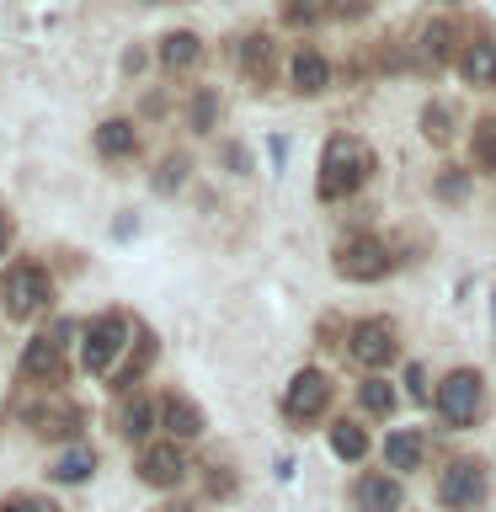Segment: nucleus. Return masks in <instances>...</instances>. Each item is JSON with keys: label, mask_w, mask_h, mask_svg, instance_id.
I'll use <instances>...</instances> for the list:
<instances>
[{"label": "nucleus", "mask_w": 496, "mask_h": 512, "mask_svg": "<svg viewBox=\"0 0 496 512\" xmlns=\"http://www.w3.org/2000/svg\"><path fill=\"white\" fill-rule=\"evenodd\" d=\"M198 59H203L198 32H166V38H160V64H166V70H192Z\"/></svg>", "instance_id": "18"}, {"label": "nucleus", "mask_w": 496, "mask_h": 512, "mask_svg": "<svg viewBox=\"0 0 496 512\" xmlns=\"http://www.w3.org/2000/svg\"><path fill=\"white\" fill-rule=\"evenodd\" d=\"M427 454V443H422V432H395L390 443H384V459H390V470H416Z\"/></svg>", "instance_id": "22"}, {"label": "nucleus", "mask_w": 496, "mask_h": 512, "mask_svg": "<svg viewBox=\"0 0 496 512\" xmlns=\"http://www.w3.org/2000/svg\"><path fill=\"white\" fill-rule=\"evenodd\" d=\"M32 422H38V432H43V438H75V422H80V416L75 411H64V406H54V411H32Z\"/></svg>", "instance_id": "26"}, {"label": "nucleus", "mask_w": 496, "mask_h": 512, "mask_svg": "<svg viewBox=\"0 0 496 512\" xmlns=\"http://www.w3.org/2000/svg\"><path fill=\"white\" fill-rule=\"evenodd\" d=\"M459 70H464V80H470V86H496V43H491V38L464 43Z\"/></svg>", "instance_id": "16"}, {"label": "nucleus", "mask_w": 496, "mask_h": 512, "mask_svg": "<svg viewBox=\"0 0 496 512\" xmlns=\"http://www.w3.org/2000/svg\"><path fill=\"white\" fill-rule=\"evenodd\" d=\"M144 112H155V118H160V112H166V96L150 91V96H144Z\"/></svg>", "instance_id": "35"}, {"label": "nucleus", "mask_w": 496, "mask_h": 512, "mask_svg": "<svg viewBox=\"0 0 496 512\" xmlns=\"http://www.w3.org/2000/svg\"><path fill=\"white\" fill-rule=\"evenodd\" d=\"M139 6H155V0H139Z\"/></svg>", "instance_id": "38"}, {"label": "nucleus", "mask_w": 496, "mask_h": 512, "mask_svg": "<svg viewBox=\"0 0 496 512\" xmlns=\"http://www.w3.org/2000/svg\"><path fill=\"white\" fill-rule=\"evenodd\" d=\"M406 384H411V400H422V395H427V374H422V363H411V368H406Z\"/></svg>", "instance_id": "34"}, {"label": "nucleus", "mask_w": 496, "mask_h": 512, "mask_svg": "<svg viewBox=\"0 0 496 512\" xmlns=\"http://www.w3.org/2000/svg\"><path fill=\"white\" fill-rule=\"evenodd\" d=\"M347 352L352 358H358L368 374H374V368H384V363H395V326L390 320H358V326L347 331Z\"/></svg>", "instance_id": "7"}, {"label": "nucleus", "mask_w": 496, "mask_h": 512, "mask_svg": "<svg viewBox=\"0 0 496 512\" xmlns=\"http://www.w3.org/2000/svg\"><path fill=\"white\" fill-rule=\"evenodd\" d=\"M0 299H6L11 315H43L48 299H54V278H48L43 262H16L6 267V278H0Z\"/></svg>", "instance_id": "3"}, {"label": "nucleus", "mask_w": 496, "mask_h": 512, "mask_svg": "<svg viewBox=\"0 0 496 512\" xmlns=\"http://www.w3.org/2000/svg\"><path fill=\"white\" fill-rule=\"evenodd\" d=\"M96 150H102L107 160H128L139 155V128L128 118H107L102 128H96Z\"/></svg>", "instance_id": "15"}, {"label": "nucleus", "mask_w": 496, "mask_h": 512, "mask_svg": "<svg viewBox=\"0 0 496 512\" xmlns=\"http://www.w3.org/2000/svg\"><path fill=\"white\" fill-rule=\"evenodd\" d=\"M432 192H438L443 203H448V198H464V192H470V171H459V166H443V176L432 182Z\"/></svg>", "instance_id": "31"}, {"label": "nucleus", "mask_w": 496, "mask_h": 512, "mask_svg": "<svg viewBox=\"0 0 496 512\" xmlns=\"http://www.w3.org/2000/svg\"><path fill=\"white\" fill-rule=\"evenodd\" d=\"M0 512H59V507L48 502V496H6Z\"/></svg>", "instance_id": "32"}, {"label": "nucleus", "mask_w": 496, "mask_h": 512, "mask_svg": "<svg viewBox=\"0 0 496 512\" xmlns=\"http://www.w3.org/2000/svg\"><path fill=\"white\" fill-rule=\"evenodd\" d=\"M326 16V0H283V27H315Z\"/></svg>", "instance_id": "29"}, {"label": "nucleus", "mask_w": 496, "mask_h": 512, "mask_svg": "<svg viewBox=\"0 0 496 512\" xmlns=\"http://www.w3.org/2000/svg\"><path fill=\"white\" fill-rule=\"evenodd\" d=\"M150 422H155V400H128V406H123V438H144V432H150Z\"/></svg>", "instance_id": "28"}, {"label": "nucleus", "mask_w": 496, "mask_h": 512, "mask_svg": "<svg viewBox=\"0 0 496 512\" xmlns=\"http://www.w3.org/2000/svg\"><path fill=\"white\" fill-rule=\"evenodd\" d=\"M22 379H38V384H59L64 379V347L54 336H32L22 347Z\"/></svg>", "instance_id": "11"}, {"label": "nucleus", "mask_w": 496, "mask_h": 512, "mask_svg": "<svg viewBox=\"0 0 496 512\" xmlns=\"http://www.w3.org/2000/svg\"><path fill=\"white\" fill-rule=\"evenodd\" d=\"M128 347H134V326H128L123 310H102L86 331H80V363H86L91 374H112Z\"/></svg>", "instance_id": "2"}, {"label": "nucleus", "mask_w": 496, "mask_h": 512, "mask_svg": "<svg viewBox=\"0 0 496 512\" xmlns=\"http://www.w3.org/2000/svg\"><path fill=\"white\" fill-rule=\"evenodd\" d=\"M416 59L427 64V70H438V64H448L454 59V22H427L422 27V43H416Z\"/></svg>", "instance_id": "17"}, {"label": "nucleus", "mask_w": 496, "mask_h": 512, "mask_svg": "<svg viewBox=\"0 0 496 512\" xmlns=\"http://www.w3.org/2000/svg\"><path fill=\"white\" fill-rule=\"evenodd\" d=\"M187 118H192V128H198V134H208V128L219 123V91H208V86H198V91H192V102H187Z\"/></svg>", "instance_id": "25"}, {"label": "nucleus", "mask_w": 496, "mask_h": 512, "mask_svg": "<svg viewBox=\"0 0 496 512\" xmlns=\"http://www.w3.org/2000/svg\"><path fill=\"white\" fill-rule=\"evenodd\" d=\"M358 406H363L368 416H390V411H395V390H390L384 379L368 374V379L358 384Z\"/></svg>", "instance_id": "24"}, {"label": "nucleus", "mask_w": 496, "mask_h": 512, "mask_svg": "<svg viewBox=\"0 0 496 512\" xmlns=\"http://www.w3.org/2000/svg\"><path fill=\"white\" fill-rule=\"evenodd\" d=\"M491 315H496V304H491Z\"/></svg>", "instance_id": "39"}, {"label": "nucleus", "mask_w": 496, "mask_h": 512, "mask_svg": "<svg viewBox=\"0 0 496 512\" xmlns=\"http://www.w3.org/2000/svg\"><path fill=\"white\" fill-rule=\"evenodd\" d=\"M470 160L480 171H496V112L475 123V139H470Z\"/></svg>", "instance_id": "23"}, {"label": "nucleus", "mask_w": 496, "mask_h": 512, "mask_svg": "<svg viewBox=\"0 0 496 512\" xmlns=\"http://www.w3.org/2000/svg\"><path fill=\"white\" fill-rule=\"evenodd\" d=\"M331 454L347 459V464H358V459L368 454V427H358V422H331Z\"/></svg>", "instance_id": "20"}, {"label": "nucleus", "mask_w": 496, "mask_h": 512, "mask_svg": "<svg viewBox=\"0 0 496 512\" xmlns=\"http://www.w3.org/2000/svg\"><path fill=\"white\" fill-rule=\"evenodd\" d=\"M390 267H395V251L384 246L379 235H347L342 246H336V272H342L347 283H379Z\"/></svg>", "instance_id": "4"}, {"label": "nucleus", "mask_w": 496, "mask_h": 512, "mask_svg": "<svg viewBox=\"0 0 496 512\" xmlns=\"http://www.w3.org/2000/svg\"><path fill=\"white\" fill-rule=\"evenodd\" d=\"M352 496H358V512H400V480L395 475H363Z\"/></svg>", "instance_id": "14"}, {"label": "nucleus", "mask_w": 496, "mask_h": 512, "mask_svg": "<svg viewBox=\"0 0 496 512\" xmlns=\"http://www.w3.org/2000/svg\"><path fill=\"white\" fill-rule=\"evenodd\" d=\"M150 352H155V336H150V331H134V352H128V358H123L118 368H112V384H118V390H128V384H134V379L144 374Z\"/></svg>", "instance_id": "21"}, {"label": "nucleus", "mask_w": 496, "mask_h": 512, "mask_svg": "<svg viewBox=\"0 0 496 512\" xmlns=\"http://www.w3.org/2000/svg\"><path fill=\"white\" fill-rule=\"evenodd\" d=\"M438 496H443V507H454V512H470L486 502V470H480L475 459H459V464H448L443 480H438Z\"/></svg>", "instance_id": "8"}, {"label": "nucleus", "mask_w": 496, "mask_h": 512, "mask_svg": "<svg viewBox=\"0 0 496 512\" xmlns=\"http://www.w3.org/2000/svg\"><path fill=\"white\" fill-rule=\"evenodd\" d=\"M480 406H486V384H480L475 368H454V374L438 384V416L448 427H475Z\"/></svg>", "instance_id": "5"}, {"label": "nucleus", "mask_w": 496, "mask_h": 512, "mask_svg": "<svg viewBox=\"0 0 496 512\" xmlns=\"http://www.w3.org/2000/svg\"><path fill=\"white\" fill-rule=\"evenodd\" d=\"M363 11H368V0H326V16H336V22H352Z\"/></svg>", "instance_id": "33"}, {"label": "nucleus", "mask_w": 496, "mask_h": 512, "mask_svg": "<svg viewBox=\"0 0 496 512\" xmlns=\"http://www.w3.org/2000/svg\"><path fill=\"white\" fill-rule=\"evenodd\" d=\"M91 470H96V454L86 443H75V448H64V454L54 459V470H48V475H54L59 486H80V480H91Z\"/></svg>", "instance_id": "19"}, {"label": "nucleus", "mask_w": 496, "mask_h": 512, "mask_svg": "<svg viewBox=\"0 0 496 512\" xmlns=\"http://www.w3.org/2000/svg\"><path fill=\"white\" fill-rule=\"evenodd\" d=\"M160 427H166L176 443H187V438H203L208 422H203V411L192 406L187 395H166V400H160Z\"/></svg>", "instance_id": "13"}, {"label": "nucleus", "mask_w": 496, "mask_h": 512, "mask_svg": "<svg viewBox=\"0 0 496 512\" xmlns=\"http://www.w3.org/2000/svg\"><path fill=\"white\" fill-rule=\"evenodd\" d=\"M166 512H198V507H166Z\"/></svg>", "instance_id": "37"}, {"label": "nucleus", "mask_w": 496, "mask_h": 512, "mask_svg": "<svg viewBox=\"0 0 496 512\" xmlns=\"http://www.w3.org/2000/svg\"><path fill=\"white\" fill-rule=\"evenodd\" d=\"M368 176H374V150L358 139V134H336L326 139V150H320V176H315V192L320 203H342L352 198Z\"/></svg>", "instance_id": "1"}, {"label": "nucleus", "mask_w": 496, "mask_h": 512, "mask_svg": "<svg viewBox=\"0 0 496 512\" xmlns=\"http://www.w3.org/2000/svg\"><path fill=\"white\" fill-rule=\"evenodd\" d=\"M288 80H294L299 96H320L331 86V64L320 48H294V59H288Z\"/></svg>", "instance_id": "12"}, {"label": "nucleus", "mask_w": 496, "mask_h": 512, "mask_svg": "<svg viewBox=\"0 0 496 512\" xmlns=\"http://www.w3.org/2000/svg\"><path fill=\"white\" fill-rule=\"evenodd\" d=\"M331 406V379L320 374V368H299L294 379L283 384V416L288 422H315V416H326Z\"/></svg>", "instance_id": "6"}, {"label": "nucleus", "mask_w": 496, "mask_h": 512, "mask_svg": "<svg viewBox=\"0 0 496 512\" xmlns=\"http://www.w3.org/2000/svg\"><path fill=\"white\" fill-rule=\"evenodd\" d=\"M422 134H427V144H448V139H454V112H448L443 102H427Z\"/></svg>", "instance_id": "27"}, {"label": "nucleus", "mask_w": 496, "mask_h": 512, "mask_svg": "<svg viewBox=\"0 0 496 512\" xmlns=\"http://www.w3.org/2000/svg\"><path fill=\"white\" fill-rule=\"evenodd\" d=\"M6 251H11V219L0 214V256H6Z\"/></svg>", "instance_id": "36"}, {"label": "nucleus", "mask_w": 496, "mask_h": 512, "mask_svg": "<svg viewBox=\"0 0 496 512\" xmlns=\"http://www.w3.org/2000/svg\"><path fill=\"white\" fill-rule=\"evenodd\" d=\"M235 70L251 80V86H272L278 80V43L267 32H246L235 38Z\"/></svg>", "instance_id": "9"}, {"label": "nucleus", "mask_w": 496, "mask_h": 512, "mask_svg": "<svg viewBox=\"0 0 496 512\" xmlns=\"http://www.w3.org/2000/svg\"><path fill=\"white\" fill-rule=\"evenodd\" d=\"M182 182H187V155H166L155 171V192H176Z\"/></svg>", "instance_id": "30"}, {"label": "nucleus", "mask_w": 496, "mask_h": 512, "mask_svg": "<svg viewBox=\"0 0 496 512\" xmlns=\"http://www.w3.org/2000/svg\"><path fill=\"white\" fill-rule=\"evenodd\" d=\"M139 480H144V486H155V491L182 486V480H187V454L176 448V438L144 448V454H139Z\"/></svg>", "instance_id": "10"}]
</instances>
